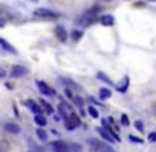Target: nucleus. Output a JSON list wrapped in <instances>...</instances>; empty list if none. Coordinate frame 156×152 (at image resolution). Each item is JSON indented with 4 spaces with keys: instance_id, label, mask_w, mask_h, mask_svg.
Listing matches in <instances>:
<instances>
[{
    "instance_id": "1",
    "label": "nucleus",
    "mask_w": 156,
    "mask_h": 152,
    "mask_svg": "<svg viewBox=\"0 0 156 152\" xmlns=\"http://www.w3.org/2000/svg\"><path fill=\"white\" fill-rule=\"evenodd\" d=\"M97 13H98V6H95V8H92V9L86 11L84 14L76 20L78 25H81V27H87V25L94 24V22L97 20Z\"/></svg>"
},
{
    "instance_id": "2",
    "label": "nucleus",
    "mask_w": 156,
    "mask_h": 152,
    "mask_svg": "<svg viewBox=\"0 0 156 152\" xmlns=\"http://www.w3.org/2000/svg\"><path fill=\"white\" fill-rule=\"evenodd\" d=\"M33 16L39 17V19H48V20H53V19H58L59 14L55 11H51L48 8H37L33 11Z\"/></svg>"
},
{
    "instance_id": "3",
    "label": "nucleus",
    "mask_w": 156,
    "mask_h": 152,
    "mask_svg": "<svg viewBox=\"0 0 156 152\" xmlns=\"http://www.w3.org/2000/svg\"><path fill=\"white\" fill-rule=\"evenodd\" d=\"M64 124H66V129L67 130H75L78 125H80V118H78V115L75 111H72L69 115V119L64 121Z\"/></svg>"
},
{
    "instance_id": "4",
    "label": "nucleus",
    "mask_w": 156,
    "mask_h": 152,
    "mask_svg": "<svg viewBox=\"0 0 156 152\" xmlns=\"http://www.w3.org/2000/svg\"><path fill=\"white\" fill-rule=\"evenodd\" d=\"M27 74H28V69H27V68L20 66V65H16V66L11 68L9 77H11V79H20V77H23V75H27Z\"/></svg>"
},
{
    "instance_id": "5",
    "label": "nucleus",
    "mask_w": 156,
    "mask_h": 152,
    "mask_svg": "<svg viewBox=\"0 0 156 152\" xmlns=\"http://www.w3.org/2000/svg\"><path fill=\"white\" fill-rule=\"evenodd\" d=\"M48 147L53 152H70V146H67L64 141H53Z\"/></svg>"
},
{
    "instance_id": "6",
    "label": "nucleus",
    "mask_w": 156,
    "mask_h": 152,
    "mask_svg": "<svg viewBox=\"0 0 156 152\" xmlns=\"http://www.w3.org/2000/svg\"><path fill=\"white\" fill-rule=\"evenodd\" d=\"M36 86L39 88V91H41V94L44 96H55L56 93L51 90V88L45 83V82H41V80H36Z\"/></svg>"
},
{
    "instance_id": "7",
    "label": "nucleus",
    "mask_w": 156,
    "mask_h": 152,
    "mask_svg": "<svg viewBox=\"0 0 156 152\" xmlns=\"http://www.w3.org/2000/svg\"><path fill=\"white\" fill-rule=\"evenodd\" d=\"M23 105H25V107H28V108H30V110L34 113L36 116H37V115H42V111H44V110H42V107L39 105V104H36L34 100H31V99L25 100V102H23Z\"/></svg>"
},
{
    "instance_id": "8",
    "label": "nucleus",
    "mask_w": 156,
    "mask_h": 152,
    "mask_svg": "<svg viewBox=\"0 0 156 152\" xmlns=\"http://www.w3.org/2000/svg\"><path fill=\"white\" fill-rule=\"evenodd\" d=\"M97 133H98V135H100L105 141H108V143H115V141H117L115 138H114V136L106 130V129H103V127H98V129H97Z\"/></svg>"
},
{
    "instance_id": "9",
    "label": "nucleus",
    "mask_w": 156,
    "mask_h": 152,
    "mask_svg": "<svg viewBox=\"0 0 156 152\" xmlns=\"http://www.w3.org/2000/svg\"><path fill=\"white\" fill-rule=\"evenodd\" d=\"M55 35L58 38V41H61V43L67 41V32H66L64 27H61V25H56V27H55Z\"/></svg>"
},
{
    "instance_id": "10",
    "label": "nucleus",
    "mask_w": 156,
    "mask_h": 152,
    "mask_svg": "<svg viewBox=\"0 0 156 152\" xmlns=\"http://www.w3.org/2000/svg\"><path fill=\"white\" fill-rule=\"evenodd\" d=\"M0 46H2V49L5 50V52H8V54H11V55H17V50L12 47L6 39H3V38H0Z\"/></svg>"
},
{
    "instance_id": "11",
    "label": "nucleus",
    "mask_w": 156,
    "mask_h": 152,
    "mask_svg": "<svg viewBox=\"0 0 156 152\" xmlns=\"http://www.w3.org/2000/svg\"><path fill=\"white\" fill-rule=\"evenodd\" d=\"M128 85H129V79H128V75H125L119 83H115V90L119 93H125L128 90Z\"/></svg>"
},
{
    "instance_id": "12",
    "label": "nucleus",
    "mask_w": 156,
    "mask_h": 152,
    "mask_svg": "<svg viewBox=\"0 0 156 152\" xmlns=\"http://www.w3.org/2000/svg\"><path fill=\"white\" fill-rule=\"evenodd\" d=\"M3 129L8 132V133H12V135H17L19 132H20V127L17 124H14V122H5L3 124Z\"/></svg>"
},
{
    "instance_id": "13",
    "label": "nucleus",
    "mask_w": 156,
    "mask_h": 152,
    "mask_svg": "<svg viewBox=\"0 0 156 152\" xmlns=\"http://www.w3.org/2000/svg\"><path fill=\"white\" fill-rule=\"evenodd\" d=\"M100 22H101V25H105V27H111V25H114V17L111 14H103L100 17Z\"/></svg>"
},
{
    "instance_id": "14",
    "label": "nucleus",
    "mask_w": 156,
    "mask_h": 152,
    "mask_svg": "<svg viewBox=\"0 0 156 152\" xmlns=\"http://www.w3.org/2000/svg\"><path fill=\"white\" fill-rule=\"evenodd\" d=\"M39 105L42 107V110L45 111V113H48V115H53V107H51L47 100H44V99H41L39 100Z\"/></svg>"
},
{
    "instance_id": "15",
    "label": "nucleus",
    "mask_w": 156,
    "mask_h": 152,
    "mask_svg": "<svg viewBox=\"0 0 156 152\" xmlns=\"http://www.w3.org/2000/svg\"><path fill=\"white\" fill-rule=\"evenodd\" d=\"M36 136L41 140L42 143H45L47 141V138H48V135H47V132L42 129V127H39V129H36Z\"/></svg>"
},
{
    "instance_id": "16",
    "label": "nucleus",
    "mask_w": 156,
    "mask_h": 152,
    "mask_svg": "<svg viewBox=\"0 0 156 152\" xmlns=\"http://www.w3.org/2000/svg\"><path fill=\"white\" fill-rule=\"evenodd\" d=\"M70 38H72V41H80L81 38H83V30H78V28H75V30L72 32Z\"/></svg>"
},
{
    "instance_id": "17",
    "label": "nucleus",
    "mask_w": 156,
    "mask_h": 152,
    "mask_svg": "<svg viewBox=\"0 0 156 152\" xmlns=\"http://www.w3.org/2000/svg\"><path fill=\"white\" fill-rule=\"evenodd\" d=\"M34 122L39 125V127H45L47 119H45V116H42V115H37V116H34Z\"/></svg>"
},
{
    "instance_id": "18",
    "label": "nucleus",
    "mask_w": 156,
    "mask_h": 152,
    "mask_svg": "<svg viewBox=\"0 0 156 152\" xmlns=\"http://www.w3.org/2000/svg\"><path fill=\"white\" fill-rule=\"evenodd\" d=\"M97 79L101 80V82H105V83H108V85H114V83L111 82V79L108 77L106 74H103V72H97Z\"/></svg>"
},
{
    "instance_id": "19",
    "label": "nucleus",
    "mask_w": 156,
    "mask_h": 152,
    "mask_svg": "<svg viewBox=\"0 0 156 152\" xmlns=\"http://www.w3.org/2000/svg\"><path fill=\"white\" fill-rule=\"evenodd\" d=\"M109 97H111V91L108 90V88H101V90H100V99L101 100H106Z\"/></svg>"
},
{
    "instance_id": "20",
    "label": "nucleus",
    "mask_w": 156,
    "mask_h": 152,
    "mask_svg": "<svg viewBox=\"0 0 156 152\" xmlns=\"http://www.w3.org/2000/svg\"><path fill=\"white\" fill-rule=\"evenodd\" d=\"M98 152H115L109 144H105V143H100V149H98Z\"/></svg>"
},
{
    "instance_id": "21",
    "label": "nucleus",
    "mask_w": 156,
    "mask_h": 152,
    "mask_svg": "<svg viewBox=\"0 0 156 152\" xmlns=\"http://www.w3.org/2000/svg\"><path fill=\"white\" fill-rule=\"evenodd\" d=\"M87 113L90 116H92L94 119H97L98 118V111H97V108L95 107H92V105H89V108H87Z\"/></svg>"
},
{
    "instance_id": "22",
    "label": "nucleus",
    "mask_w": 156,
    "mask_h": 152,
    "mask_svg": "<svg viewBox=\"0 0 156 152\" xmlns=\"http://www.w3.org/2000/svg\"><path fill=\"white\" fill-rule=\"evenodd\" d=\"M61 83H62V85H67V86H70V88H78V85H76L75 82L69 80V79H61Z\"/></svg>"
},
{
    "instance_id": "23",
    "label": "nucleus",
    "mask_w": 156,
    "mask_h": 152,
    "mask_svg": "<svg viewBox=\"0 0 156 152\" xmlns=\"http://www.w3.org/2000/svg\"><path fill=\"white\" fill-rule=\"evenodd\" d=\"M70 152H83V147H81V144H76V143L70 144Z\"/></svg>"
},
{
    "instance_id": "24",
    "label": "nucleus",
    "mask_w": 156,
    "mask_h": 152,
    "mask_svg": "<svg viewBox=\"0 0 156 152\" xmlns=\"http://www.w3.org/2000/svg\"><path fill=\"white\" fill-rule=\"evenodd\" d=\"M72 100L75 102V105H78L80 108L83 107V99H81V97H78V96H73V99H72Z\"/></svg>"
},
{
    "instance_id": "25",
    "label": "nucleus",
    "mask_w": 156,
    "mask_h": 152,
    "mask_svg": "<svg viewBox=\"0 0 156 152\" xmlns=\"http://www.w3.org/2000/svg\"><path fill=\"white\" fill-rule=\"evenodd\" d=\"M134 127H136V130H139V132H144V124H142L140 121H136V122H134Z\"/></svg>"
},
{
    "instance_id": "26",
    "label": "nucleus",
    "mask_w": 156,
    "mask_h": 152,
    "mask_svg": "<svg viewBox=\"0 0 156 152\" xmlns=\"http://www.w3.org/2000/svg\"><path fill=\"white\" fill-rule=\"evenodd\" d=\"M120 122H122V125H128V124H129L128 116H126V115H122V116H120Z\"/></svg>"
},
{
    "instance_id": "27",
    "label": "nucleus",
    "mask_w": 156,
    "mask_h": 152,
    "mask_svg": "<svg viewBox=\"0 0 156 152\" xmlns=\"http://www.w3.org/2000/svg\"><path fill=\"white\" fill-rule=\"evenodd\" d=\"M128 140H131L133 143H142L140 138H137V136H134V135H128Z\"/></svg>"
},
{
    "instance_id": "28",
    "label": "nucleus",
    "mask_w": 156,
    "mask_h": 152,
    "mask_svg": "<svg viewBox=\"0 0 156 152\" xmlns=\"http://www.w3.org/2000/svg\"><path fill=\"white\" fill-rule=\"evenodd\" d=\"M148 141H150V143H154V141H156V132L148 133Z\"/></svg>"
},
{
    "instance_id": "29",
    "label": "nucleus",
    "mask_w": 156,
    "mask_h": 152,
    "mask_svg": "<svg viewBox=\"0 0 156 152\" xmlns=\"http://www.w3.org/2000/svg\"><path fill=\"white\" fill-rule=\"evenodd\" d=\"M89 102H90V104H95V105H103V104H100V102H98V100H97L95 97H92V96H90V97H89Z\"/></svg>"
},
{
    "instance_id": "30",
    "label": "nucleus",
    "mask_w": 156,
    "mask_h": 152,
    "mask_svg": "<svg viewBox=\"0 0 156 152\" xmlns=\"http://www.w3.org/2000/svg\"><path fill=\"white\" fill-rule=\"evenodd\" d=\"M3 25H5V19L2 17V20H0V27H2V28H3Z\"/></svg>"
},
{
    "instance_id": "31",
    "label": "nucleus",
    "mask_w": 156,
    "mask_h": 152,
    "mask_svg": "<svg viewBox=\"0 0 156 152\" xmlns=\"http://www.w3.org/2000/svg\"><path fill=\"white\" fill-rule=\"evenodd\" d=\"M5 75H6V72H5V71L2 69V72H0V77H2V79H3V77H5Z\"/></svg>"
},
{
    "instance_id": "32",
    "label": "nucleus",
    "mask_w": 156,
    "mask_h": 152,
    "mask_svg": "<svg viewBox=\"0 0 156 152\" xmlns=\"http://www.w3.org/2000/svg\"><path fill=\"white\" fill-rule=\"evenodd\" d=\"M31 2H39V0H31Z\"/></svg>"
}]
</instances>
